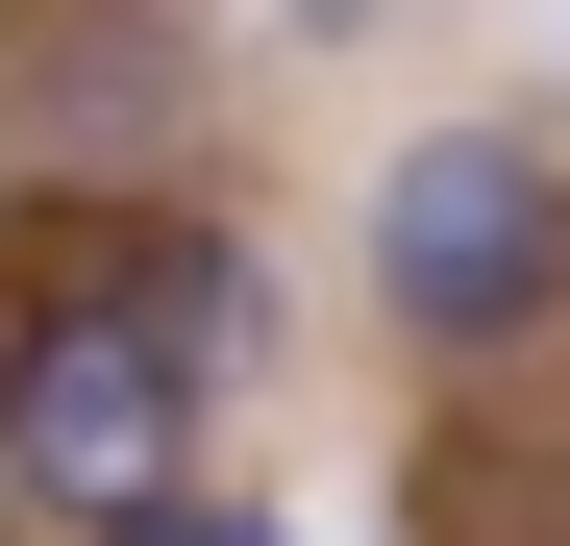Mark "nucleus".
Masks as SVG:
<instances>
[{"mask_svg":"<svg viewBox=\"0 0 570 546\" xmlns=\"http://www.w3.org/2000/svg\"><path fill=\"white\" fill-rule=\"evenodd\" d=\"M372 299H397L446 373H497V348L570 323V174L521 125H422L397 174H372Z\"/></svg>","mask_w":570,"mask_h":546,"instance_id":"obj_2","label":"nucleus"},{"mask_svg":"<svg viewBox=\"0 0 570 546\" xmlns=\"http://www.w3.org/2000/svg\"><path fill=\"white\" fill-rule=\"evenodd\" d=\"M273 26H298V50H347V26H372V0H273Z\"/></svg>","mask_w":570,"mask_h":546,"instance_id":"obj_4","label":"nucleus"},{"mask_svg":"<svg viewBox=\"0 0 570 546\" xmlns=\"http://www.w3.org/2000/svg\"><path fill=\"white\" fill-rule=\"evenodd\" d=\"M100 546H273V521H248V497H199V472H174V497H149V521H100Z\"/></svg>","mask_w":570,"mask_h":546,"instance_id":"obj_3","label":"nucleus"},{"mask_svg":"<svg viewBox=\"0 0 570 546\" xmlns=\"http://www.w3.org/2000/svg\"><path fill=\"white\" fill-rule=\"evenodd\" d=\"M248 248L224 224H174V248H125V273H50V299H0V521L26 546H100V521H149L174 472H199V422H224V373H248Z\"/></svg>","mask_w":570,"mask_h":546,"instance_id":"obj_1","label":"nucleus"}]
</instances>
